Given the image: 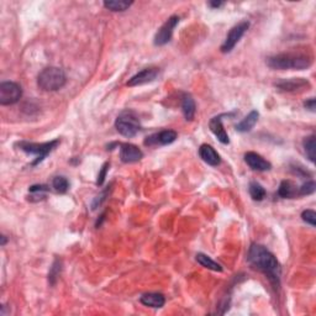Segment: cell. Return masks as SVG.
Segmentation results:
<instances>
[{"mask_svg":"<svg viewBox=\"0 0 316 316\" xmlns=\"http://www.w3.org/2000/svg\"><path fill=\"white\" fill-rule=\"evenodd\" d=\"M199 156L205 163H208L209 166H212V167H216V166L220 164V162H221L220 154L215 151L214 147L206 144L200 146Z\"/></svg>","mask_w":316,"mask_h":316,"instance_id":"cell-14","label":"cell"},{"mask_svg":"<svg viewBox=\"0 0 316 316\" xmlns=\"http://www.w3.org/2000/svg\"><path fill=\"white\" fill-rule=\"evenodd\" d=\"M312 64V54L309 52H286L270 57L267 66L276 70H304Z\"/></svg>","mask_w":316,"mask_h":316,"instance_id":"cell-2","label":"cell"},{"mask_svg":"<svg viewBox=\"0 0 316 316\" xmlns=\"http://www.w3.org/2000/svg\"><path fill=\"white\" fill-rule=\"evenodd\" d=\"M28 192L32 194V196L28 198V200L32 202L34 198H36L35 202H38V200L46 199V193L48 192V186H44V184H38V186H30V188H28Z\"/></svg>","mask_w":316,"mask_h":316,"instance_id":"cell-22","label":"cell"},{"mask_svg":"<svg viewBox=\"0 0 316 316\" xmlns=\"http://www.w3.org/2000/svg\"><path fill=\"white\" fill-rule=\"evenodd\" d=\"M109 167H110L109 162H105L104 164H102V170H100V172L98 174V180H96V184H98V186H102V184H104L105 178H106V173H108V170H109Z\"/></svg>","mask_w":316,"mask_h":316,"instance_id":"cell-29","label":"cell"},{"mask_svg":"<svg viewBox=\"0 0 316 316\" xmlns=\"http://www.w3.org/2000/svg\"><path fill=\"white\" fill-rule=\"evenodd\" d=\"M52 188L57 192V193L63 194L68 190L70 188V183H68L67 178L63 177V176H57L52 180Z\"/></svg>","mask_w":316,"mask_h":316,"instance_id":"cell-25","label":"cell"},{"mask_svg":"<svg viewBox=\"0 0 316 316\" xmlns=\"http://www.w3.org/2000/svg\"><path fill=\"white\" fill-rule=\"evenodd\" d=\"M302 218L305 222L309 224V225H312V228H314L316 224V212L314 210H304V212H302Z\"/></svg>","mask_w":316,"mask_h":316,"instance_id":"cell-28","label":"cell"},{"mask_svg":"<svg viewBox=\"0 0 316 316\" xmlns=\"http://www.w3.org/2000/svg\"><path fill=\"white\" fill-rule=\"evenodd\" d=\"M258 118H260V114H258L257 110H252L244 120H241L237 124L235 128L238 132H248V131H251L254 128V125H256L258 121Z\"/></svg>","mask_w":316,"mask_h":316,"instance_id":"cell-18","label":"cell"},{"mask_svg":"<svg viewBox=\"0 0 316 316\" xmlns=\"http://www.w3.org/2000/svg\"><path fill=\"white\" fill-rule=\"evenodd\" d=\"M304 106L308 110H310L312 112H315V99L314 98L308 99L306 102H304Z\"/></svg>","mask_w":316,"mask_h":316,"instance_id":"cell-31","label":"cell"},{"mask_svg":"<svg viewBox=\"0 0 316 316\" xmlns=\"http://www.w3.org/2000/svg\"><path fill=\"white\" fill-rule=\"evenodd\" d=\"M60 144V140H54L51 142H44V144H35V142H28V141H22L18 144V147L21 150V151L26 152L28 154H35L36 160H34L32 166L38 164L40 162L46 158V156L48 154H51L54 148Z\"/></svg>","mask_w":316,"mask_h":316,"instance_id":"cell-4","label":"cell"},{"mask_svg":"<svg viewBox=\"0 0 316 316\" xmlns=\"http://www.w3.org/2000/svg\"><path fill=\"white\" fill-rule=\"evenodd\" d=\"M248 263L254 268L260 270L263 274L267 276L270 283L274 286H279L280 282V266L276 258L267 247L263 244H254L248 250L247 254Z\"/></svg>","mask_w":316,"mask_h":316,"instance_id":"cell-1","label":"cell"},{"mask_svg":"<svg viewBox=\"0 0 316 316\" xmlns=\"http://www.w3.org/2000/svg\"><path fill=\"white\" fill-rule=\"evenodd\" d=\"M209 5H210V6H212V8H214V9H218V8L222 6L224 2H210Z\"/></svg>","mask_w":316,"mask_h":316,"instance_id":"cell-32","label":"cell"},{"mask_svg":"<svg viewBox=\"0 0 316 316\" xmlns=\"http://www.w3.org/2000/svg\"><path fill=\"white\" fill-rule=\"evenodd\" d=\"M132 4H134L132 2H124V0H118H118H109V2H104L105 9L110 10V12H125V10H128Z\"/></svg>","mask_w":316,"mask_h":316,"instance_id":"cell-21","label":"cell"},{"mask_svg":"<svg viewBox=\"0 0 316 316\" xmlns=\"http://www.w3.org/2000/svg\"><path fill=\"white\" fill-rule=\"evenodd\" d=\"M250 22L248 21H241L240 24L234 26L230 30V32L226 36L225 41L221 44V52L222 54H228V52L232 51L235 48V46L240 42V40L242 38V36L246 34V31L248 30Z\"/></svg>","mask_w":316,"mask_h":316,"instance_id":"cell-7","label":"cell"},{"mask_svg":"<svg viewBox=\"0 0 316 316\" xmlns=\"http://www.w3.org/2000/svg\"><path fill=\"white\" fill-rule=\"evenodd\" d=\"M22 96V89L15 82H2L0 84V105L16 104Z\"/></svg>","mask_w":316,"mask_h":316,"instance_id":"cell-6","label":"cell"},{"mask_svg":"<svg viewBox=\"0 0 316 316\" xmlns=\"http://www.w3.org/2000/svg\"><path fill=\"white\" fill-rule=\"evenodd\" d=\"M182 112H183L186 121H193L194 116H196V102H194L190 94H184L183 98H182Z\"/></svg>","mask_w":316,"mask_h":316,"instance_id":"cell-17","label":"cell"},{"mask_svg":"<svg viewBox=\"0 0 316 316\" xmlns=\"http://www.w3.org/2000/svg\"><path fill=\"white\" fill-rule=\"evenodd\" d=\"M115 128L120 135L125 138H134L141 130L138 118L135 116V114L131 112H125L121 115H118L115 120Z\"/></svg>","mask_w":316,"mask_h":316,"instance_id":"cell-5","label":"cell"},{"mask_svg":"<svg viewBox=\"0 0 316 316\" xmlns=\"http://www.w3.org/2000/svg\"><path fill=\"white\" fill-rule=\"evenodd\" d=\"M144 157V152L132 144H120V158L124 163L138 162Z\"/></svg>","mask_w":316,"mask_h":316,"instance_id":"cell-11","label":"cell"},{"mask_svg":"<svg viewBox=\"0 0 316 316\" xmlns=\"http://www.w3.org/2000/svg\"><path fill=\"white\" fill-rule=\"evenodd\" d=\"M140 302L144 305V306L154 308V309H160L166 304V298L160 293H146L140 298Z\"/></svg>","mask_w":316,"mask_h":316,"instance_id":"cell-16","label":"cell"},{"mask_svg":"<svg viewBox=\"0 0 316 316\" xmlns=\"http://www.w3.org/2000/svg\"><path fill=\"white\" fill-rule=\"evenodd\" d=\"M250 196H251L252 199L254 200V202H260V200H263L266 198V189L263 188L262 186H260V183H257V182H252V183H250Z\"/></svg>","mask_w":316,"mask_h":316,"instance_id":"cell-23","label":"cell"},{"mask_svg":"<svg viewBox=\"0 0 316 316\" xmlns=\"http://www.w3.org/2000/svg\"><path fill=\"white\" fill-rule=\"evenodd\" d=\"M276 88L282 89V90L286 92H294L298 89L302 88H309L310 83L304 78H290L286 79V80H282L279 83L276 84Z\"/></svg>","mask_w":316,"mask_h":316,"instance_id":"cell-15","label":"cell"},{"mask_svg":"<svg viewBox=\"0 0 316 316\" xmlns=\"http://www.w3.org/2000/svg\"><path fill=\"white\" fill-rule=\"evenodd\" d=\"M179 22V16L173 15L170 19L166 21L160 28H158L156 36H154V44L156 46H163V44H168L173 36V31H174L176 26Z\"/></svg>","mask_w":316,"mask_h":316,"instance_id":"cell-8","label":"cell"},{"mask_svg":"<svg viewBox=\"0 0 316 316\" xmlns=\"http://www.w3.org/2000/svg\"><path fill=\"white\" fill-rule=\"evenodd\" d=\"M108 192H109V188H106L105 189L104 192H102V194H100V196H98L96 198V199H94V202H93V204H92V209L93 210H96V208H99L100 205H102V202H104L105 199H106V196H108Z\"/></svg>","mask_w":316,"mask_h":316,"instance_id":"cell-30","label":"cell"},{"mask_svg":"<svg viewBox=\"0 0 316 316\" xmlns=\"http://www.w3.org/2000/svg\"><path fill=\"white\" fill-rule=\"evenodd\" d=\"M178 138V134L173 130H162L144 138V146H166L170 144Z\"/></svg>","mask_w":316,"mask_h":316,"instance_id":"cell-9","label":"cell"},{"mask_svg":"<svg viewBox=\"0 0 316 316\" xmlns=\"http://www.w3.org/2000/svg\"><path fill=\"white\" fill-rule=\"evenodd\" d=\"M196 262L199 263L200 266H202V267L208 268V270H214V272H222V267H221L218 262H215L214 260H212V258L204 254H196Z\"/></svg>","mask_w":316,"mask_h":316,"instance_id":"cell-20","label":"cell"},{"mask_svg":"<svg viewBox=\"0 0 316 316\" xmlns=\"http://www.w3.org/2000/svg\"><path fill=\"white\" fill-rule=\"evenodd\" d=\"M225 115L226 114H222V115H218V116L212 118L209 122V128H210V130H212V132L216 136V138L221 142V144H230V138H228V132H226V130L224 128V125H222V118L225 116Z\"/></svg>","mask_w":316,"mask_h":316,"instance_id":"cell-13","label":"cell"},{"mask_svg":"<svg viewBox=\"0 0 316 316\" xmlns=\"http://www.w3.org/2000/svg\"><path fill=\"white\" fill-rule=\"evenodd\" d=\"M67 77L62 68L47 67L38 77V86L44 92H57L64 86Z\"/></svg>","mask_w":316,"mask_h":316,"instance_id":"cell-3","label":"cell"},{"mask_svg":"<svg viewBox=\"0 0 316 316\" xmlns=\"http://www.w3.org/2000/svg\"><path fill=\"white\" fill-rule=\"evenodd\" d=\"M302 146H304L305 154H306L308 158L310 160V162H315V136L312 135L309 138H305L302 141Z\"/></svg>","mask_w":316,"mask_h":316,"instance_id":"cell-24","label":"cell"},{"mask_svg":"<svg viewBox=\"0 0 316 316\" xmlns=\"http://www.w3.org/2000/svg\"><path fill=\"white\" fill-rule=\"evenodd\" d=\"M60 270H62V260L57 258V260H54V264H52L48 273V282L51 286H54V284H56L57 279H58V276L60 274Z\"/></svg>","mask_w":316,"mask_h":316,"instance_id":"cell-26","label":"cell"},{"mask_svg":"<svg viewBox=\"0 0 316 316\" xmlns=\"http://www.w3.org/2000/svg\"><path fill=\"white\" fill-rule=\"evenodd\" d=\"M244 162L247 163L250 168H252L254 170H258V172H266V170H270L272 168L270 162H268L267 160H264L256 152H247L244 154Z\"/></svg>","mask_w":316,"mask_h":316,"instance_id":"cell-12","label":"cell"},{"mask_svg":"<svg viewBox=\"0 0 316 316\" xmlns=\"http://www.w3.org/2000/svg\"><path fill=\"white\" fill-rule=\"evenodd\" d=\"M315 189H316V186H315V182L314 180L306 182V183H304L299 188V196H310V194L314 193Z\"/></svg>","mask_w":316,"mask_h":316,"instance_id":"cell-27","label":"cell"},{"mask_svg":"<svg viewBox=\"0 0 316 316\" xmlns=\"http://www.w3.org/2000/svg\"><path fill=\"white\" fill-rule=\"evenodd\" d=\"M0 238H2V246H5V244H6V236H4V235H2V237H0Z\"/></svg>","mask_w":316,"mask_h":316,"instance_id":"cell-33","label":"cell"},{"mask_svg":"<svg viewBox=\"0 0 316 316\" xmlns=\"http://www.w3.org/2000/svg\"><path fill=\"white\" fill-rule=\"evenodd\" d=\"M278 196L284 199H293L299 196V188L292 180H283L278 188Z\"/></svg>","mask_w":316,"mask_h":316,"instance_id":"cell-19","label":"cell"},{"mask_svg":"<svg viewBox=\"0 0 316 316\" xmlns=\"http://www.w3.org/2000/svg\"><path fill=\"white\" fill-rule=\"evenodd\" d=\"M160 74V70L156 67H150V68H144L141 72L136 73L134 77H131L128 79V82L126 83L128 86H142V84H147L151 83V82L156 80V78Z\"/></svg>","mask_w":316,"mask_h":316,"instance_id":"cell-10","label":"cell"}]
</instances>
